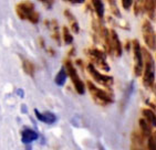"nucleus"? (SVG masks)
I'll list each match as a JSON object with an SVG mask.
<instances>
[{
  "label": "nucleus",
  "instance_id": "obj_2",
  "mask_svg": "<svg viewBox=\"0 0 156 150\" xmlns=\"http://www.w3.org/2000/svg\"><path fill=\"white\" fill-rule=\"evenodd\" d=\"M64 70H66V75L70 77V80L72 82L73 86H74L75 90L78 92V94L83 95L84 92H85V85H84V83L82 82L81 78H80L78 72H76V70H75V67L73 66V63L71 62L70 59H66V60L64 61Z\"/></svg>",
  "mask_w": 156,
  "mask_h": 150
},
{
  "label": "nucleus",
  "instance_id": "obj_7",
  "mask_svg": "<svg viewBox=\"0 0 156 150\" xmlns=\"http://www.w3.org/2000/svg\"><path fill=\"white\" fill-rule=\"evenodd\" d=\"M16 13L21 20H28V17L34 11V5L31 1H22L16 5Z\"/></svg>",
  "mask_w": 156,
  "mask_h": 150
},
{
  "label": "nucleus",
  "instance_id": "obj_15",
  "mask_svg": "<svg viewBox=\"0 0 156 150\" xmlns=\"http://www.w3.org/2000/svg\"><path fill=\"white\" fill-rule=\"evenodd\" d=\"M142 114L144 116L143 119H145L147 123L150 124L151 127H155L156 125V118H155V114H154L153 111H151L148 108H144L142 109Z\"/></svg>",
  "mask_w": 156,
  "mask_h": 150
},
{
  "label": "nucleus",
  "instance_id": "obj_1",
  "mask_svg": "<svg viewBox=\"0 0 156 150\" xmlns=\"http://www.w3.org/2000/svg\"><path fill=\"white\" fill-rule=\"evenodd\" d=\"M142 55H143V84L147 88H153L154 80H155V72H154V59L153 55L147 49H142Z\"/></svg>",
  "mask_w": 156,
  "mask_h": 150
},
{
  "label": "nucleus",
  "instance_id": "obj_11",
  "mask_svg": "<svg viewBox=\"0 0 156 150\" xmlns=\"http://www.w3.org/2000/svg\"><path fill=\"white\" fill-rule=\"evenodd\" d=\"M64 15H66V18L69 20V23H70V29L73 31L74 33H79L80 32V27H79V22L78 20L75 19V17L72 15V12L70 11L69 9H66L64 10Z\"/></svg>",
  "mask_w": 156,
  "mask_h": 150
},
{
  "label": "nucleus",
  "instance_id": "obj_27",
  "mask_svg": "<svg viewBox=\"0 0 156 150\" xmlns=\"http://www.w3.org/2000/svg\"><path fill=\"white\" fill-rule=\"evenodd\" d=\"M129 45H131V41L126 42V50H129Z\"/></svg>",
  "mask_w": 156,
  "mask_h": 150
},
{
  "label": "nucleus",
  "instance_id": "obj_10",
  "mask_svg": "<svg viewBox=\"0 0 156 150\" xmlns=\"http://www.w3.org/2000/svg\"><path fill=\"white\" fill-rule=\"evenodd\" d=\"M34 115H36V117L42 121V123L44 124H48V125H51V124L55 123L57 121V116L51 113V111H44V113H41L39 111L38 109H34Z\"/></svg>",
  "mask_w": 156,
  "mask_h": 150
},
{
  "label": "nucleus",
  "instance_id": "obj_21",
  "mask_svg": "<svg viewBox=\"0 0 156 150\" xmlns=\"http://www.w3.org/2000/svg\"><path fill=\"white\" fill-rule=\"evenodd\" d=\"M133 8H134V13L135 15H138L141 12H143V1H135L133 2Z\"/></svg>",
  "mask_w": 156,
  "mask_h": 150
},
{
  "label": "nucleus",
  "instance_id": "obj_22",
  "mask_svg": "<svg viewBox=\"0 0 156 150\" xmlns=\"http://www.w3.org/2000/svg\"><path fill=\"white\" fill-rule=\"evenodd\" d=\"M39 19H40L39 12H37V11H33L32 13H30V15L28 17V20L33 24L38 23V22H39Z\"/></svg>",
  "mask_w": 156,
  "mask_h": 150
},
{
  "label": "nucleus",
  "instance_id": "obj_23",
  "mask_svg": "<svg viewBox=\"0 0 156 150\" xmlns=\"http://www.w3.org/2000/svg\"><path fill=\"white\" fill-rule=\"evenodd\" d=\"M133 5L132 0H122V7H123L125 10H129Z\"/></svg>",
  "mask_w": 156,
  "mask_h": 150
},
{
  "label": "nucleus",
  "instance_id": "obj_24",
  "mask_svg": "<svg viewBox=\"0 0 156 150\" xmlns=\"http://www.w3.org/2000/svg\"><path fill=\"white\" fill-rule=\"evenodd\" d=\"M131 150H147L143 147V145H133L132 144V147H131Z\"/></svg>",
  "mask_w": 156,
  "mask_h": 150
},
{
  "label": "nucleus",
  "instance_id": "obj_8",
  "mask_svg": "<svg viewBox=\"0 0 156 150\" xmlns=\"http://www.w3.org/2000/svg\"><path fill=\"white\" fill-rule=\"evenodd\" d=\"M110 45H111V52L112 55L114 54L116 57L122 56V52H123V46L121 43L119 36L114 30L110 31Z\"/></svg>",
  "mask_w": 156,
  "mask_h": 150
},
{
  "label": "nucleus",
  "instance_id": "obj_3",
  "mask_svg": "<svg viewBox=\"0 0 156 150\" xmlns=\"http://www.w3.org/2000/svg\"><path fill=\"white\" fill-rule=\"evenodd\" d=\"M87 88H89V90H90L92 97H93L94 101H95L98 104L106 105V104L113 103V101H114V98H113V96H112V94L110 93V92H106V90H102V88L96 87L92 82L87 81Z\"/></svg>",
  "mask_w": 156,
  "mask_h": 150
},
{
  "label": "nucleus",
  "instance_id": "obj_13",
  "mask_svg": "<svg viewBox=\"0 0 156 150\" xmlns=\"http://www.w3.org/2000/svg\"><path fill=\"white\" fill-rule=\"evenodd\" d=\"M143 12L147 13L152 20L155 19V1L150 0V1H143Z\"/></svg>",
  "mask_w": 156,
  "mask_h": 150
},
{
  "label": "nucleus",
  "instance_id": "obj_26",
  "mask_svg": "<svg viewBox=\"0 0 156 150\" xmlns=\"http://www.w3.org/2000/svg\"><path fill=\"white\" fill-rule=\"evenodd\" d=\"M69 2L70 3H82L83 2V0H70Z\"/></svg>",
  "mask_w": 156,
  "mask_h": 150
},
{
  "label": "nucleus",
  "instance_id": "obj_18",
  "mask_svg": "<svg viewBox=\"0 0 156 150\" xmlns=\"http://www.w3.org/2000/svg\"><path fill=\"white\" fill-rule=\"evenodd\" d=\"M62 31H63V40H64V42H66V44H71V43L73 42V36H72V34H71V32H70L69 28L63 27Z\"/></svg>",
  "mask_w": 156,
  "mask_h": 150
},
{
  "label": "nucleus",
  "instance_id": "obj_16",
  "mask_svg": "<svg viewBox=\"0 0 156 150\" xmlns=\"http://www.w3.org/2000/svg\"><path fill=\"white\" fill-rule=\"evenodd\" d=\"M92 5H93V9L95 10L96 15H98V18L100 20H102L103 17H104V3L100 0H94L92 1Z\"/></svg>",
  "mask_w": 156,
  "mask_h": 150
},
{
  "label": "nucleus",
  "instance_id": "obj_6",
  "mask_svg": "<svg viewBox=\"0 0 156 150\" xmlns=\"http://www.w3.org/2000/svg\"><path fill=\"white\" fill-rule=\"evenodd\" d=\"M142 32H143V38H144L145 44L148 46L151 50H155V32H154L153 26L150 21H144L142 24Z\"/></svg>",
  "mask_w": 156,
  "mask_h": 150
},
{
  "label": "nucleus",
  "instance_id": "obj_25",
  "mask_svg": "<svg viewBox=\"0 0 156 150\" xmlns=\"http://www.w3.org/2000/svg\"><path fill=\"white\" fill-rule=\"evenodd\" d=\"M41 2L43 3V5H45V7H47L48 9H50L52 7V5H53V1H45V0H42Z\"/></svg>",
  "mask_w": 156,
  "mask_h": 150
},
{
  "label": "nucleus",
  "instance_id": "obj_20",
  "mask_svg": "<svg viewBox=\"0 0 156 150\" xmlns=\"http://www.w3.org/2000/svg\"><path fill=\"white\" fill-rule=\"evenodd\" d=\"M108 3H110V8H111L112 13H113L115 17H117V18H121L120 10H119V8H117L116 2H115V1H112V0H110V1H108Z\"/></svg>",
  "mask_w": 156,
  "mask_h": 150
},
{
  "label": "nucleus",
  "instance_id": "obj_17",
  "mask_svg": "<svg viewBox=\"0 0 156 150\" xmlns=\"http://www.w3.org/2000/svg\"><path fill=\"white\" fill-rule=\"evenodd\" d=\"M66 77H68V75H66V70H64V67H62V69H60V71L57 73V76L54 78V82H55V84H57L58 86H63V85L66 84Z\"/></svg>",
  "mask_w": 156,
  "mask_h": 150
},
{
  "label": "nucleus",
  "instance_id": "obj_4",
  "mask_svg": "<svg viewBox=\"0 0 156 150\" xmlns=\"http://www.w3.org/2000/svg\"><path fill=\"white\" fill-rule=\"evenodd\" d=\"M87 72H89V74L93 77L94 81L98 82L99 84L103 85V86H105V87H108V88H110L112 85L114 84V80H113L112 76L101 74V73L95 69V66H94L92 63L87 64Z\"/></svg>",
  "mask_w": 156,
  "mask_h": 150
},
{
  "label": "nucleus",
  "instance_id": "obj_5",
  "mask_svg": "<svg viewBox=\"0 0 156 150\" xmlns=\"http://www.w3.org/2000/svg\"><path fill=\"white\" fill-rule=\"evenodd\" d=\"M133 54H134V74L135 76H141L143 73V55L142 46L137 40L132 41Z\"/></svg>",
  "mask_w": 156,
  "mask_h": 150
},
{
  "label": "nucleus",
  "instance_id": "obj_9",
  "mask_svg": "<svg viewBox=\"0 0 156 150\" xmlns=\"http://www.w3.org/2000/svg\"><path fill=\"white\" fill-rule=\"evenodd\" d=\"M38 138H39L38 132L31 128L24 127V128L22 129V131H21V141H22L24 145H30L33 141L38 140Z\"/></svg>",
  "mask_w": 156,
  "mask_h": 150
},
{
  "label": "nucleus",
  "instance_id": "obj_19",
  "mask_svg": "<svg viewBox=\"0 0 156 150\" xmlns=\"http://www.w3.org/2000/svg\"><path fill=\"white\" fill-rule=\"evenodd\" d=\"M148 141H147V150H156V141H155V134H152V135L148 137Z\"/></svg>",
  "mask_w": 156,
  "mask_h": 150
},
{
  "label": "nucleus",
  "instance_id": "obj_12",
  "mask_svg": "<svg viewBox=\"0 0 156 150\" xmlns=\"http://www.w3.org/2000/svg\"><path fill=\"white\" fill-rule=\"evenodd\" d=\"M138 126H140V134L143 136V138H148L152 135V127L150 126V124L147 123L146 120L143 118L138 119Z\"/></svg>",
  "mask_w": 156,
  "mask_h": 150
},
{
  "label": "nucleus",
  "instance_id": "obj_14",
  "mask_svg": "<svg viewBox=\"0 0 156 150\" xmlns=\"http://www.w3.org/2000/svg\"><path fill=\"white\" fill-rule=\"evenodd\" d=\"M21 57V63H22V69H23L24 73H27L29 76H33L34 75V72H36V67H34V64L29 61L28 59L23 56Z\"/></svg>",
  "mask_w": 156,
  "mask_h": 150
}]
</instances>
